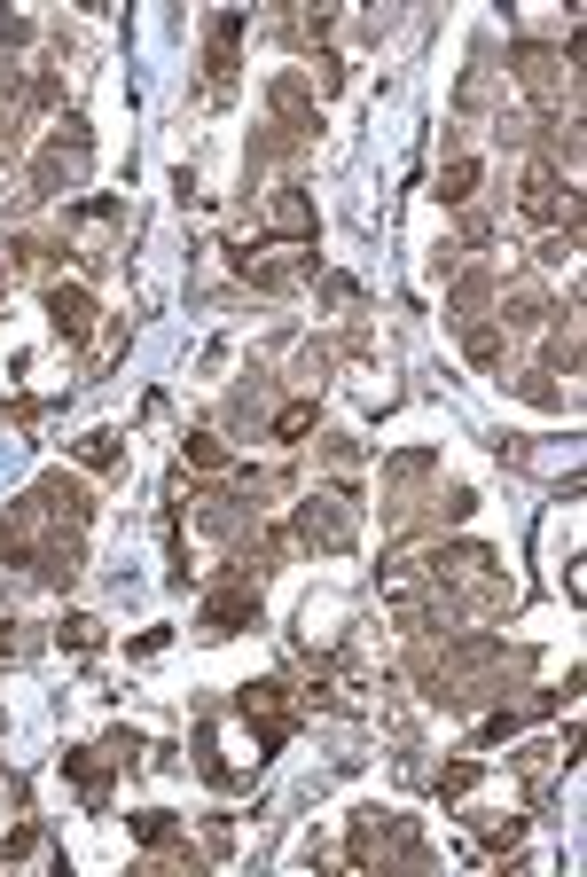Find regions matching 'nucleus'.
<instances>
[{
	"mask_svg": "<svg viewBox=\"0 0 587 877\" xmlns=\"http://www.w3.org/2000/svg\"><path fill=\"white\" fill-rule=\"evenodd\" d=\"M79 462H94V470L118 462V431H87V439H79Z\"/></svg>",
	"mask_w": 587,
	"mask_h": 877,
	"instance_id": "7ed1b4c3",
	"label": "nucleus"
},
{
	"mask_svg": "<svg viewBox=\"0 0 587 877\" xmlns=\"http://www.w3.org/2000/svg\"><path fill=\"white\" fill-rule=\"evenodd\" d=\"M306 423H314V408H306V400H298V408H282V416H274V431H282V439H298V431H306Z\"/></svg>",
	"mask_w": 587,
	"mask_h": 877,
	"instance_id": "39448f33",
	"label": "nucleus"
},
{
	"mask_svg": "<svg viewBox=\"0 0 587 877\" xmlns=\"http://www.w3.org/2000/svg\"><path fill=\"white\" fill-rule=\"evenodd\" d=\"M47 314H55V329L87 337V329H94V298H87V290H55V298H47Z\"/></svg>",
	"mask_w": 587,
	"mask_h": 877,
	"instance_id": "f257e3e1",
	"label": "nucleus"
},
{
	"mask_svg": "<svg viewBox=\"0 0 587 877\" xmlns=\"http://www.w3.org/2000/svg\"><path fill=\"white\" fill-rule=\"evenodd\" d=\"M470 188H478V165H447V181H439V196H447V204H462Z\"/></svg>",
	"mask_w": 587,
	"mask_h": 877,
	"instance_id": "20e7f679",
	"label": "nucleus"
},
{
	"mask_svg": "<svg viewBox=\"0 0 587 877\" xmlns=\"http://www.w3.org/2000/svg\"><path fill=\"white\" fill-rule=\"evenodd\" d=\"M243 619H251V596H220L212 603V635H235Z\"/></svg>",
	"mask_w": 587,
	"mask_h": 877,
	"instance_id": "f03ea898",
	"label": "nucleus"
}]
</instances>
